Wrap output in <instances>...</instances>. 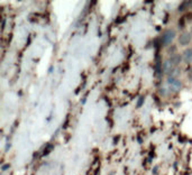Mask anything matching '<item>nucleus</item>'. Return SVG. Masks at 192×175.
I'll list each match as a JSON object with an SVG mask.
<instances>
[{
  "label": "nucleus",
  "instance_id": "obj_1",
  "mask_svg": "<svg viewBox=\"0 0 192 175\" xmlns=\"http://www.w3.org/2000/svg\"><path fill=\"white\" fill-rule=\"evenodd\" d=\"M175 30L174 29H167L163 33L162 37H161V44L163 46H168L170 44H172V42L175 38Z\"/></svg>",
  "mask_w": 192,
  "mask_h": 175
},
{
  "label": "nucleus",
  "instance_id": "obj_2",
  "mask_svg": "<svg viewBox=\"0 0 192 175\" xmlns=\"http://www.w3.org/2000/svg\"><path fill=\"white\" fill-rule=\"evenodd\" d=\"M167 83L171 85L172 91H178V90H180V88H181V85H182L181 81H180L178 78H175V76H168Z\"/></svg>",
  "mask_w": 192,
  "mask_h": 175
},
{
  "label": "nucleus",
  "instance_id": "obj_3",
  "mask_svg": "<svg viewBox=\"0 0 192 175\" xmlns=\"http://www.w3.org/2000/svg\"><path fill=\"white\" fill-rule=\"evenodd\" d=\"M192 40V35L190 33H183L181 34L179 37V43L181 46H187L190 44V42Z\"/></svg>",
  "mask_w": 192,
  "mask_h": 175
},
{
  "label": "nucleus",
  "instance_id": "obj_4",
  "mask_svg": "<svg viewBox=\"0 0 192 175\" xmlns=\"http://www.w3.org/2000/svg\"><path fill=\"white\" fill-rule=\"evenodd\" d=\"M182 60H183L182 55H180V54H173V55H171V57H170L167 61L170 62L171 66L174 68V67H177L180 63L182 62Z\"/></svg>",
  "mask_w": 192,
  "mask_h": 175
},
{
  "label": "nucleus",
  "instance_id": "obj_5",
  "mask_svg": "<svg viewBox=\"0 0 192 175\" xmlns=\"http://www.w3.org/2000/svg\"><path fill=\"white\" fill-rule=\"evenodd\" d=\"M183 61L187 62V63H192V48H187L184 52H183Z\"/></svg>",
  "mask_w": 192,
  "mask_h": 175
},
{
  "label": "nucleus",
  "instance_id": "obj_6",
  "mask_svg": "<svg viewBox=\"0 0 192 175\" xmlns=\"http://www.w3.org/2000/svg\"><path fill=\"white\" fill-rule=\"evenodd\" d=\"M189 7H190V1H183L179 6V10L180 11H184V10H187Z\"/></svg>",
  "mask_w": 192,
  "mask_h": 175
},
{
  "label": "nucleus",
  "instance_id": "obj_7",
  "mask_svg": "<svg viewBox=\"0 0 192 175\" xmlns=\"http://www.w3.org/2000/svg\"><path fill=\"white\" fill-rule=\"evenodd\" d=\"M144 101H145V97H139V99H138V101H137V107L141 108L143 106V103H144Z\"/></svg>",
  "mask_w": 192,
  "mask_h": 175
},
{
  "label": "nucleus",
  "instance_id": "obj_8",
  "mask_svg": "<svg viewBox=\"0 0 192 175\" xmlns=\"http://www.w3.org/2000/svg\"><path fill=\"white\" fill-rule=\"evenodd\" d=\"M188 78L192 81V67H190V70L188 71Z\"/></svg>",
  "mask_w": 192,
  "mask_h": 175
},
{
  "label": "nucleus",
  "instance_id": "obj_9",
  "mask_svg": "<svg viewBox=\"0 0 192 175\" xmlns=\"http://www.w3.org/2000/svg\"><path fill=\"white\" fill-rule=\"evenodd\" d=\"M8 167H10V165H9V164H6V165H3V166H2V171H6V170H8Z\"/></svg>",
  "mask_w": 192,
  "mask_h": 175
},
{
  "label": "nucleus",
  "instance_id": "obj_10",
  "mask_svg": "<svg viewBox=\"0 0 192 175\" xmlns=\"http://www.w3.org/2000/svg\"><path fill=\"white\" fill-rule=\"evenodd\" d=\"M190 8H192V1H190Z\"/></svg>",
  "mask_w": 192,
  "mask_h": 175
}]
</instances>
